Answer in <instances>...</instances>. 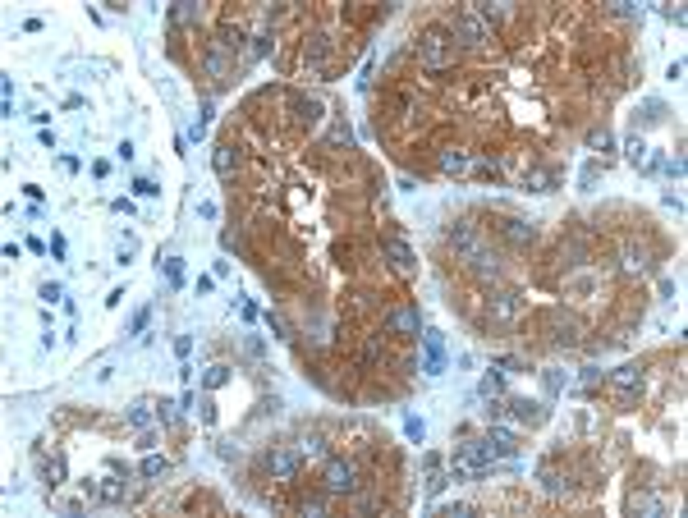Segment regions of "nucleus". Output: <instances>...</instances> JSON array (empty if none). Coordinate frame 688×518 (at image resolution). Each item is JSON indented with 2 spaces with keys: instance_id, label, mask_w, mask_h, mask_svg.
<instances>
[{
  "instance_id": "f257e3e1",
  "label": "nucleus",
  "mask_w": 688,
  "mask_h": 518,
  "mask_svg": "<svg viewBox=\"0 0 688 518\" xmlns=\"http://www.w3.org/2000/svg\"><path fill=\"white\" fill-rule=\"evenodd\" d=\"M418 60L427 64V69H445V64H455V42H450V32L431 28L422 42H418Z\"/></svg>"
},
{
  "instance_id": "f03ea898",
  "label": "nucleus",
  "mask_w": 688,
  "mask_h": 518,
  "mask_svg": "<svg viewBox=\"0 0 688 518\" xmlns=\"http://www.w3.org/2000/svg\"><path fill=\"white\" fill-rule=\"evenodd\" d=\"M353 487H358V473H353V463H344V458H331V463L321 468V491H326V495H353Z\"/></svg>"
},
{
  "instance_id": "7ed1b4c3",
  "label": "nucleus",
  "mask_w": 688,
  "mask_h": 518,
  "mask_svg": "<svg viewBox=\"0 0 688 518\" xmlns=\"http://www.w3.org/2000/svg\"><path fill=\"white\" fill-rule=\"evenodd\" d=\"M611 385H615V395H620V404H633V395L642 390V363H624V367H615L611 372Z\"/></svg>"
},
{
  "instance_id": "20e7f679",
  "label": "nucleus",
  "mask_w": 688,
  "mask_h": 518,
  "mask_svg": "<svg viewBox=\"0 0 688 518\" xmlns=\"http://www.w3.org/2000/svg\"><path fill=\"white\" fill-rule=\"evenodd\" d=\"M455 37L468 42V46H482V42H491V28L477 18V10H463V14L455 18Z\"/></svg>"
},
{
  "instance_id": "39448f33",
  "label": "nucleus",
  "mask_w": 688,
  "mask_h": 518,
  "mask_svg": "<svg viewBox=\"0 0 688 518\" xmlns=\"http://www.w3.org/2000/svg\"><path fill=\"white\" fill-rule=\"evenodd\" d=\"M385 331H395V335H422V317H418V307H395V312L385 317Z\"/></svg>"
},
{
  "instance_id": "423d86ee",
  "label": "nucleus",
  "mask_w": 688,
  "mask_h": 518,
  "mask_svg": "<svg viewBox=\"0 0 688 518\" xmlns=\"http://www.w3.org/2000/svg\"><path fill=\"white\" fill-rule=\"evenodd\" d=\"M422 344H427V363H422V372H427V376H441V367H445V335H441V331H422Z\"/></svg>"
},
{
  "instance_id": "0eeeda50",
  "label": "nucleus",
  "mask_w": 688,
  "mask_h": 518,
  "mask_svg": "<svg viewBox=\"0 0 688 518\" xmlns=\"http://www.w3.org/2000/svg\"><path fill=\"white\" fill-rule=\"evenodd\" d=\"M266 473L280 477V482L298 477V454H294V450H271V454H266Z\"/></svg>"
},
{
  "instance_id": "6e6552de",
  "label": "nucleus",
  "mask_w": 688,
  "mask_h": 518,
  "mask_svg": "<svg viewBox=\"0 0 688 518\" xmlns=\"http://www.w3.org/2000/svg\"><path fill=\"white\" fill-rule=\"evenodd\" d=\"M37 468H42V487H46V491L64 487V454H60V450H55V454H42V463H37Z\"/></svg>"
},
{
  "instance_id": "1a4fd4ad",
  "label": "nucleus",
  "mask_w": 688,
  "mask_h": 518,
  "mask_svg": "<svg viewBox=\"0 0 688 518\" xmlns=\"http://www.w3.org/2000/svg\"><path fill=\"white\" fill-rule=\"evenodd\" d=\"M509 409H514V417L519 422H528V427H542L550 413H546V404H537V399H509Z\"/></svg>"
},
{
  "instance_id": "9d476101",
  "label": "nucleus",
  "mask_w": 688,
  "mask_h": 518,
  "mask_svg": "<svg viewBox=\"0 0 688 518\" xmlns=\"http://www.w3.org/2000/svg\"><path fill=\"white\" fill-rule=\"evenodd\" d=\"M450 244L459 248V257H463V261H468V257L477 252V248H482V244H477V229L468 225V220H459V225L450 229Z\"/></svg>"
},
{
  "instance_id": "9b49d317",
  "label": "nucleus",
  "mask_w": 688,
  "mask_h": 518,
  "mask_svg": "<svg viewBox=\"0 0 688 518\" xmlns=\"http://www.w3.org/2000/svg\"><path fill=\"white\" fill-rule=\"evenodd\" d=\"M500 234H505V239H509L514 248H528V244L537 239V229L528 225V220H519V216H509V220L500 225Z\"/></svg>"
},
{
  "instance_id": "f8f14e48",
  "label": "nucleus",
  "mask_w": 688,
  "mask_h": 518,
  "mask_svg": "<svg viewBox=\"0 0 688 518\" xmlns=\"http://www.w3.org/2000/svg\"><path fill=\"white\" fill-rule=\"evenodd\" d=\"M468 271H473L477 280H496V275H500V261H496V252H487V248H477L473 257H468Z\"/></svg>"
},
{
  "instance_id": "ddd939ff",
  "label": "nucleus",
  "mask_w": 688,
  "mask_h": 518,
  "mask_svg": "<svg viewBox=\"0 0 688 518\" xmlns=\"http://www.w3.org/2000/svg\"><path fill=\"white\" fill-rule=\"evenodd\" d=\"M152 409H156L152 399H133V404H129V417H124L129 431H147L152 427Z\"/></svg>"
},
{
  "instance_id": "4468645a",
  "label": "nucleus",
  "mask_w": 688,
  "mask_h": 518,
  "mask_svg": "<svg viewBox=\"0 0 688 518\" xmlns=\"http://www.w3.org/2000/svg\"><path fill=\"white\" fill-rule=\"evenodd\" d=\"M514 312H519V294H514V289H505V294L491 298V317H496V321H509Z\"/></svg>"
},
{
  "instance_id": "2eb2a0df",
  "label": "nucleus",
  "mask_w": 688,
  "mask_h": 518,
  "mask_svg": "<svg viewBox=\"0 0 688 518\" xmlns=\"http://www.w3.org/2000/svg\"><path fill=\"white\" fill-rule=\"evenodd\" d=\"M436 166H441L445 174H468V170H473V161H468L463 152H441V156H436Z\"/></svg>"
},
{
  "instance_id": "dca6fc26",
  "label": "nucleus",
  "mask_w": 688,
  "mask_h": 518,
  "mask_svg": "<svg viewBox=\"0 0 688 518\" xmlns=\"http://www.w3.org/2000/svg\"><path fill=\"white\" fill-rule=\"evenodd\" d=\"M97 500H106V504H115V500H124V482L120 477H101V487H88Z\"/></svg>"
},
{
  "instance_id": "f3484780",
  "label": "nucleus",
  "mask_w": 688,
  "mask_h": 518,
  "mask_svg": "<svg viewBox=\"0 0 688 518\" xmlns=\"http://www.w3.org/2000/svg\"><path fill=\"white\" fill-rule=\"evenodd\" d=\"M487 441L496 445L500 454H514V450H519V441H514V431H509V427H500V422H491V436H487Z\"/></svg>"
},
{
  "instance_id": "a211bd4d",
  "label": "nucleus",
  "mask_w": 688,
  "mask_h": 518,
  "mask_svg": "<svg viewBox=\"0 0 688 518\" xmlns=\"http://www.w3.org/2000/svg\"><path fill=\"white\" fill-rule=\"evenodd\" d=\"M381 248H385V257L395 261L399 271H413V252H409V248H404V244H399V239H385Z\"/></svg>"
},
{
  "instance_id": "6ab92c4d",
  "label": "nucleus",
  "mask_w": 688,
  "mask_h": 518,
  "mask_svg": "<svg viewBox=\"0 0 688 518\" xmlns=\"http://www.w3.org/2000/svg\"><path fill=\"white\" fill-rule=\"evenodd\" d=\"M202 18V10L198 5H188V0H179L175 10H170V23H179V28H188V23H198Z\"/></svg>"
},
{
  "instance_id": "aec40b11",
  "label": "nucleus",
  "mask_w": 688,
  "mask_h": 518,
  "mask_svg": "<svg viewBox=\"0 0 688 518\" xmlns=\"http://www.w3.org/2000/svg\"><path fill=\"white\" fill-rule=\"evenodd\" d=\"M523 183H528L533 193H550V188H555V174H550V170H528Z\"/></svg>"
},
{
  "instance_id": "412c9836",
  "label": "nucleus",
  "mask_w": 688,
  "mask_h": 518,
  "mask_svg": "<svg viewBox=\"0 0 688 518\" xmlns=\"http://www.w3.org/2000/svg\"><path fill=\"white\" fill-rule=\"evenodd\" d=\"M156 417H161L166 427H179V417H183V404H175V399H161V404H156Z\"/></svg>"
},
{
  "instance_id": "4be33fe9",
  "label": "nucleus",
  "mask_w": 688,
  "mask_h": 518,
  "mask_svg": "<svg viewBox=\"0 0 688 518\" xmlns=\"http://www.w3.org/2000/svg\"><path fill=\"white\" fill-rule=\"evenodd\" d=\"M166 473H170V458H161V454H147L142 468H138V477H166Z\"/></svg>"
},
{
  "instance_id": "5701e85b",
  "label": "nucleus",
  "mask_w": 688,
  "mask_h": 518,
  "mask_svg": "<svg viewBox=\"0 0 688 518\" xmlns=\"http://www.w3.org/2000/svg\"><path fill=\"white\" fill-rule=\"evenodd\" d=\"M161 271H166V280L175 285V289H183V257H166V261H156Z\"/></svg>"
},
{
  "instance_id": "b1692460",
  "label": "nucleus",
  "mask_w": 688,
  "mask_h": 518,
  "mask_svg": "<svg viewBox=\"0 0 688 518\" xmlns=\"http://www.w3.org/2000/svg\"><path fill=\"white\" fill-rule=\"evenodd\" d=\"M482 395H505V372H500V367H491V372H487V376H482Z\"/></svg>"
},
{
  "instance_id": "393cba45",
  "label": "nucleus",
  "mask_w": 688,
  "mask_h": 518,
  "mask_svg": "<svg viewBox=\"0 0 688 518\" xmlns=\"http://www.w3.org/2000/svg\"><path fill=\"white\" fill-rule=\"evenodd\" d=\"M212 166H216V174H229V170H234V147H229V142H220V147H216Z\"/></svg>"
},
{
  "instance_id": "a878e982",
  "label": "nucleus",
  "mask_w": 688,
  "mask_h": 518,
  "mask_svg": "<svg viewBox=\"0 0 688 518\" xmlns=\"http://www.w3.org/2000/svg\"><path fill=\"white\" fill-rule=\"evenodd\" d=\"M147 321H152V307H138L133 317H129V326H124V335H142V331H147Z\"/></svg>"
},
{
  "instance_id": "bb28decb",
  "label": "nucleus",
  "mask_w": 688,
  "mask_h": 518,
  "mask_svg": "<svg viewBox=\"0 0 688 518\" xmlns=\"http://www.w3.org/2000/svg\"><path fill=\"white\" fill-rule=\"evenodd\" d=\"M542 385H546V395H560V390L569 385V376L565 372H542Z\"/></svg>"
},
{
  "instance_id": "cd10ccee",
  "label": "nucleus",
  "mask_w": 688,
  "mask_h": 518,
  "mask_svg": "<svg viewBox=\"0 0 688 518\" xmlns=\"http://www.w3.org/2000/svg\"><path fill=\"white\" fill-rule=\"evenodd\" d=\"M326 51H331V46H326V37H312V46H303V60L321 64V60H326Z\"/></svg>"
},
{
  "instance_id": "c85d7f7f",
  "label": "nucleus",
  "mask_w": 688,
  "mask_h": 518,
  "mask_svg": "<svg viewBox=\"0 0 688 518\" xmlns=\"http://www.w3.org/2000/svg\"><path fill=\"white\" fill-rule=\"evenodd\" d=\"M624 266L628 271H647V248H624Z\"/></svg>"
},
{
  "instance_id": "c756f323",
  "label": "nucleus",
  "mask_w": 688,
  "mask_h": 518,
  "mask_svg": "<svg viewBox=\"0 0 688 518\" xmlns=\"http://www.w3.org/2000/svg\"><path fill=\"white\" fill-rule=\"evenodd\" d=\"M404 436L422 445V436H427V427H422V417H404Z\"/></svg>"
},
{
  "instance_id": "7c9ffc66",
  "label": "nucleus",
  "mask_w": 688,
  "mask_h": 518,
  "mask_svg": "<svg viewBox=\"0 0 688 518\" xmlns=\"http://www.w3.org/2000/svg\"><path fill=\"white\" fill-rule=\"evenodd\" d=\"M42 303H69V298H64V285H51V280H46L42 285Z\"/></svg>"
},
{
  "instance_id": "2f4dec72",
  "label": "nucleus",
  "mask_w": 688,
  "mask_h": 518,
  "mask_svg": "<svg viewBox=\"0 0 688 518\" xmlns=\"http://www.w3.org/2000/svg\"><path fill=\"white\" fill-rule=\"evenodd\" d=\"M133 193H138V198H161V183H152V179H133Z\"/></svg>"
},
{
  "instance_id": "473e14b6",
  "label": "nucleus",
  "mask_w": 688,
  "mask_h": 518,
  "mask_svg": "<svg viewBox=\"0 0 688 518\" xmlns=\"http://www.w3.org/2000/svg\"><path fill=\"white\" fill-rule=\"evenodd\" d=\"M207 69H212V74H225V55H220V42L207 51Z\"/></svg>"
},
{
  "instance_id": "72a5a7b5",
  "label": "nucleus",
  "mask_w": 688,
  "mask_h": 518,
  "mask_svg": "<svg viewBox=\"0 0 688 518\" xmlns=\"http://www.w3.org/2000/svg\"><path fill=\"white\" fill-rule=\"evenodd\" d=\"M624 152H628V161H633V166H642V161H647V147H642V138H628Z\"/></svg>"
},
{
  "instance_id": "f704fd0d",
  "label": "nucleus",
  "mask_w": 688,
  "mask_h": 518,
  "mask_svg": "<svg viewBox=\"0 0 688 518\" xmlns=\"http://www.w3.org/2000/svg\"><path fill=\"white\" fill-rule=\"evenodd\" d=\"M225 381H229V367H220V363H216L212 372H207V390H216V385H225Z\"/></svg>"
},
{
  "instance_id": "c9c22d12",
  "label": "nucleus",
  "mask_w": 688,
  "mask_h": 518,
  "mask_svg": "<svg viewBox=\"0 0 688 518\" xmlns=\"http://www.w3.org/2000/svg\"><path fill=\"white\" fill-rule=\"evenodd\" d=\"M266 326H271V331H275L280 339L290 335V326H285V317H280V312H266Z\"/></svg>"
},
{
  "instance_id": "e433bc0d",
  "label": "nucleus",
  "mask_w": 688,
  "mask_h": 518,
  "mask_svg": "<svg viewBox=\"0 0 688 518\" xmlns=\"http://www.w3.org/2000/svg\"><path fill=\"white\" fill-rule=\"evenodd\" d=\"M587 142H592V147H601V152H606V147H611V133H606V129H592V133H587Z\"/></svg>"
},
{
  "instance_id": "4c0bfd02",
  "label": "nucleus",
  "mask_w": 688,
  "mask_h": 518,
  "mask_svg": "<svg viewBox=\"0 0 688 518\" xmlns=\"http://www.w3.org/2000/svg\"><path fill=\"white\" fill-rule=\"evenodd\" d=\"M46 248H51V257L60 261L64 257V234H51V244H46Z\"/></svg>"
},
{
  "instance_id": "58836bf2",
  "label": "nucleus",
  "mask_w": 688,
  "mask_h": 518,
  "mask_svg": "<svg viewBox=\"0 0 688 518\" xmlns=\"http://www.w3.org/2000/svg\"><path fill=\"white\" fill-rule=\"evenodd\" d=\"M175 353H179V358H188V353H193V335H179V339H175Z\"/></svg>"
},
{
  "instance_id": "ea45409f",
  "label": "nucleus",
  "mask_w": 688,
  "mask_h": 518,
  "mask_svg": "<svg viewBox=\"0 0 688 518\" xmlns=\"http://www.w3.org/2000/svg\"><path fill=\"white\" fill-rule=\"evenodd\" d=\"M303 514H326V500H321V495H312V500H303Z\"/></svg>"
},
{
  "instance_id": "a19ab883",
  "label": "nucleus",
  "mask_w": 688,
  "mask_h": 518,
  "mask_svg": "<svg viewBox=\"0 0 688 518\" xmlns=\"http://www.w3.org/2000/svg\"><path fill=\"white\" fill-rule=\"evenodd\" d=\"M220 244H225L229 252H244V239H239V234H220Z\"/></svg>"
},
{
  "instance_id": "79ce46f5",
  "label": "nucleus",
  "mask_w": 688,
  "mask_h": 518,
  "mask_svg": "<svg viewBox=\"0 0 688 518\" xmlns=\"http://www.w3.org/2000/svg\"><path fill=\"white\" fill-rule=\"evenodd\" d=\"M23 193H28L32 202H42V198H46V188H42V183H23Z\"/></svg>"
}]
</instances>
